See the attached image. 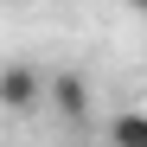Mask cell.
<instances>
[{
    "instance_id": "cell-1",
    "label": "cell",
    "mask_w": 147,
    "mask_h": 147,
    "mask_svg": "<svg viewBox=\"0 0 147 147\" xmlns=\"http://www.w3.org/2000/svg\"><path fill=\"white\" fill-rule=\"evenodd\" d=\"M45 102V70L38 64H0V109L7 115H32Z\"/></svg>"
},
{
    "instance_id": "cell-2",
    "label": "cell",
    "mask_w": 147,
    "mask_h": 147,
    "mask_svg": "<svg viewBox=\"0 0 147 147\" xmlns=\"http://www.w3.org/2000/svg\"><path fill=\"white\" fill-rule=\"evenodd\" d=\"M45 96L58 102V115L70 121V128H83V121H90V83L77 77V70H51V77H45Z\"/></svg>"
},
{
    "instance_id": "cell-3",
    "label": "cell",
    "mask_w": 147,
    "mask_h": 147,
    "mask_svg": "<svg viewBox=\"0 0 147 147\" xmlns=\"http://www.w3.org/2000/svg\"><path fill=\"white\" fill-rule=\"evenodd\" d=\"M109 147H147V115L141 109H121L109 121Z\"/></svg>"
}]
</instances>
